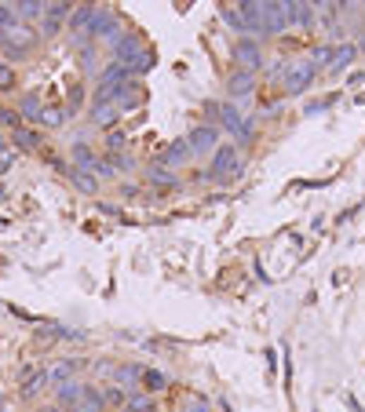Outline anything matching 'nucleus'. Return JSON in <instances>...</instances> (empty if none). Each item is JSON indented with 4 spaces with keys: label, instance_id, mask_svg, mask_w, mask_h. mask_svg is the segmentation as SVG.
Returning a JSON list of instances; mask_svg holds the SVG:
<instances>
[{
    "label": "nucleus",
    "instance_id": "e433bc0d",
    "mask_svg": "<svg viewBox=\"0 0 365 412\" xmlns=\"http://www.w3.org/2000/svg\"><path fill=\"white\" fill-rule=\"evenodd\" d=\"M18 26V11L11 0H0V30H15Z\"/></svg>",
    "mask_w": 365,
    "mask_h": 412
},
{
    "label": "nucleus",
    "instance_id": "8fccbe9b",
    "mask_svg": "<svg viewBox=\"0 0 365 412\" xmlns=\"http://www.w3.org/2000/svg\"><path fill=\"white\" fill-rule=\"evenodd\" d=\"M44 161H48V168H59L62 171V157L59 154H44Z\"/></svg>",
    "mask_w": 365,
    "mask_h": 412
},
{
    "label": "nucleus",
    "instance_id": "09e8293b",
    "mask_svg": "<svg viewBox=\"0 0 365 412\" xmlns=\"http://www.w3.org/2000/svg\"><path fill=\"white\" fill-rule=\"evenodd\" d=\"M314 8H318V11H329V15H336V11H340V0H314Z\"/></svg>",
    "mask_w": 365,
    "mask_h": 412
},
{
    "label": "nucleus",
    "instance_id": "4468645a",
    "mask_svg": "<svg viewBox=\"0 0 365 412\" xmlns=\"http://www.w3.org/2000/svg\"><path fill=\"white\" fill-rule=\"evenodd\" d=\"M190 161H194V154H190L186 139H176L172 146H164V154L157 157V164H164V168H172V171H179V168L190 164Z\"/></svg>",
    "mask_w": 365,
    "mask_h": 412
},
{
    "label": "nucleus",
    "instance_id": "412c9836",
    "mask_svg": "<svg viewBox=\"0 0 365 412\" xmlns=\"http://www.w3.org/2000/svg\"><path fill=\"white\" fill-rule=\"evenodd\" d=\"M15 11H18V23H40L44 18V11H48V0H18L15 4Z\"/></svg>",
    "mask_w": 365,
    "mask_h": 412
},
{
    "label": "nucleus",
    "instance_id": "6e6552de",
    "mask_svg": "<svg viewBox=\"0 0 365 412\" xmlns=\"http://www.w3.org/2000/svg\"><path fill=\"white\" fill-rule=\"evenodd\" d=\"M110 102L117 106L121 114H132V110H139V106L146 102V88L136 80V77H128L124 84H117V88H110Z\"/></svg>",
    "mask_w": 365,
    "mask_h": 412
},
{
    "label": "nucleus",
    "instance_id": "ea45409f",
    "mask_svg": "<svg viewBox=\"0 0 365 412\" xmlns=\"http://www.w3.org/2000/svg\"><path fill=\"white\" fill-rule=\"evenodd\" d=\"M80 102H84V84H73V88H70V95H66V114H70V117H77Z\"/></svg>",
    "mask_w": 365,
    "mask_h": 412
},
{
    "label": "nucleus",
    "instance_id": "dca6fc26",
    "mask_svg": "<svg viewBox=\"0 0 365 412\" xmlns=\"http://www.w3.org/2000/svg\"><path fill=\"white\" fill-rule=\"evenodd\" d=\"M117 117H121V110L114 102H92V110H88V121L95 128H102V132H110V128L117 124Z\"/></svg>",
    "mask_w": 365,
    "mask_h": 412
},
{
    "label": "nucleus",
    "instance_id": "9d476101",
    "mask_svg": "<svg viewBox=\"0 0 365 412\" xmlns=\"http://www.w3.org/2000/svg\"><path fill=\"white\" fill-rule=\"evenodd\" d=\"M256 8H260V15H263L270 37H282V33L289 30V15H285V4H282V0H256Z\"/></svg>",
    "mask_w": 365,
    "mask_h": 412
},
{
    "label": "nucleus",
    "instance_id": "f3484780",
    "mask_svg": "<svg viewBox=\"0 0 365 412\" xmlns=\"http://www.w3.org/2000/svg\"><path fill=\"white\" fill-rule=\"evenodd\" d=\"M18 117H23V124H40V117H44V106H40V95L37 92H26L23 99H18Z\"/></svg>",
    "mask_w": 365,
    "mask_h": 412
},
{
    "label": "nucleus",
    "instance_id": "a18cd8bd",
    "mask_svg": "<svg viewBox=\"0 0 365 412\" xmlns=\"http://www.w3.org/2000/svg\"><path fill=\"white\" fill-rule=\"evenodd\" d=\"M59 26H62L59 18H48V15H44V18H40V37H55Z\"/></svg>",
    "mask_w": 365,
    "mask_h": 412
},
{
    "label": "nucleus",
    "instance_id": "a878e982",
    "mask_svg": "<svg viewBox=\"0 0 365 412\" xmlns=\"http://www.w3.org/2000/svg\"><path fill=\"white\" fill-rule=\"evenodd\" d=\"M220 18L230 26V33H238V37H249V30H245V23H241V15H238V8H234V0H227V4H220Z\"/></svg>",
    "mask_w": 365,
    "mask_h": 412
},
{
    "label": "nucleus",
    "instance_id": "5701e85b",
    "mask_svg": "<svg viewBox=\"0 0 365 412\" xmlns=\"http://www.w3.org/2000/svg\"><path fill=\"white\" fill-rule=\"evenodd\" d=\"M70 157H73V168H95V161H99V154H95V146L92 143H73L70 146Z\"/></svg>",
    "mask_w": 365,
    "mask_h": 412
},
{
    "label": "nucleus",
    "instance_id": "cd10ccee",
    "mask_svg": "<svg viewBox=\"0 0 365 412\" xmlns=\"http://www.w3.org/2000/svg\"><path fill=\"white\" fill-rule=\"evenodd\" d=\"M179 412H212V401L201 394V390H186L183 401H179Z\"/></svg>",
    "mask_w": 365,
    "mask_h": 412
},
{
    "label": "nucleus",
    "instance_id": "2f4dec72",
    "mask_svg": "<svg viewBox=\"0 0 365 412\" xmlns=\"http://www.w3.org/2000/svg\"><path fill=\"white\" fill-rule=\"evenodd\" d=\"M66 106H44V117H40V128H62L66 124Z\"/></svg>",
    "mask_w": 365,
    "mask_h": 412
},
{
    "label": "nucleus",
    "instance_id": "aec40b11",
    "mask_svg": "<svg viewBox=\"0 0 365 412\" xmlns=\"http://www.w3.org/2000/svg\"><path fill=\"white\" fill-rule=\"evenodd\" d=\"M128 77H132V73H128V66H124V62H106V66H102V73H99V84H95V88H117V84H124Z\"/></svg>",
    "mask_w": 365,
    "mask_h": 412
},
{
    "label": "nucleus",
    "instance_id": "b1692460",
    "mask_svg": "<svg viewBox=\"0 0 365 412\" xmlns=\"http://www.w3.org/2000/svg\"><path fill=\"white\" fill-rule=\"evenodd\" d=\"M44 387H55V383H52V368H40V372L26 376V383H23V398H37Z\"/></svg>",
    "mask_w": 365,
    "mask_h": 412
},
{
    "label": "nucleus",
    "instance_id": "c85d7f7f",
    "mask_svg": "<svg viewBox=\"0 0 365 412\" xmlns=\"http://www.w3.org/2000/svg\"><path fill=\"white\" fill-rule=\"evenodd\" d=\"M139 387L146 390V394H161V390H168V376H164V372H157V368H146Z\"/></svg>",
    "mask_w": 365,
    "mask_h": 412
},
{
    "label": "nucleus",
    "instance_id": "1a4fd4ad",
    "mask_svg": "<svg viewBox=\"0 0 365 412\" xmlns=\"http://www.w3.org/2000/svg\"><path fill=\"white\" fill-rule=\"evenodd\" d=\"M143 186L146 190H157V193H176V190H183V179L172 168H164V164H150L143 171Z\"/></svg>",
    "mask_w": 365,
    "mask_h": 412
},
{
    "label": "nucleus",
    "instance_id": "0eeeda50",
    "mask_svg": "<svg viewBox=\"0 0 365 412\" xmlns=\"http://www.w3.org/2000/svg\"><path fill=\"white\" fill-rule=\"evenodd\" d=\"M256 92H260V73H252V70H234V73L227 77V102L241 106V102H249Z\"/></svg>",
    "mask_w": 365,
    "mask_h": 412
},
{
    "label": "nucleus",
    "instance_id": "72a5a7b5",
    "mask_svg": "<svg viewBox=\"0 0 365 412\" xmlns=\"http://www.w3.org/2000/svg\"><path fill=\"white\" fill-rule=\"evenodd\" d=\"M333 52H336V44H318V48H311V62L318 70H329V62H333Z\"/></svg>",
    "mask_w": 365,
    "mask_h": 412
},
{
    "label": "nucleus",
    "instance_id": "f257e3e1",
    "mask_svg": "<svg viewBox=\"0 0 365 412\" xmlns=\"http://www.w3.org/2000/svg\"><path fill=\"white\" fill-rule=\"evenodd\" d=\"M238 143H220V150L208 157V168H205V183H234V179H241V171H245V164H241V154H238Z\"/></svg>",
    "mask_w": 365,
    "mask_h": 412
},
{
    "label": "nucleus",
    "instance_id": "a19ab883",
    "mask_svg": "<svg viewBox=\"0 0 365 412\" xmlns=\"http://www.w3.org/2000/svg\"><path fill=\"white\" fill-rule=\"evenodd\" d=\"M336 99H340V92H336V95H329V99H318V102H307V106H304V114H307V117H314V114H325V110H329V106H333Z\"/></svg>",
    "mask_w": 365,
    "mask_h": 412
},
{
    "label": "nucleus",
    "instance_id": "2eb2a0df",
    "mask_svg": "<svg viewBox=\"0 0 365 412\" xmlns=\"http://www.w3.org/2000/svg\"><path fill=\"white\" fill-rule=\"evenodd\" d=\"M110 52H114V59H117V62H124V66H128V62H132L136 55H143V52H146V44H143V37H139V33H124Z\"/></svg>",
    "mask_w": 365,
    "mask_h": 412
},
{
    "label": "nucleus",
    "instance_id": "473e14b6",
    "mask_svg": "<svg viewBox=\"0 0 365 412\" xmlns=\"http://www.w3.org/2000/svg\"><path fill=\"white\" fill-rule=\"evenodd\" d=\"M124 412H161V408L154 405V398H150V394H128Z\"/></svg>",
    "mask_w": 365,
    "mask_h": 412
},
{
    "label": "nucleus",
    "instance_id": "4c0bfd02",
    "mask_svg": "<svg viewBox=\"0 0 365 412\" xmlns=\"http://www.w3.org/2000/svg\"><path fill=\"white\" fill-rule=\"evenodd\" d=\"M110 161H114L117 171H124V176L128 171H139V157L136 154H110Z\"/></svg>",
    "mask_w": 365,
    "mask_h": 412
},
{
    "label": "nucleus",
    "instance_id": "9b49d317",
    "mask_svg": "<svg viewBox=\"0 0 365 412\" xmlns=\"http://www.w3.org/2000/svg\"><path fill=\"white\" fill-rule=\"evenodd\" d=\"M234 8H238L241 23H245V30H249V37H256V40H270L267 23H263L260 8H256V0H234Z\"/></svg>",
    "mask_w": 365,
    "mask_h": 412
},
{
    "label": "nucleus",
    "instance_id": "79ce46f5",
    "mask_svg": "<svg viewBox=\"0 0 365 412\" xmlns=\"http://www.w3.org/2000/svg\"><path fill=\"white\" fill-rule=\"evenodd\" d=\"M102 394H106V405H128V390H121L117 383H114V387H106Z\"/></svg>",
    "mask_w": 365,
    "mask_h": 412
},
{
    "label": "nucleus",
    "instance_id": "c9c22d12",
    "mask_svg": "<svg viewBox=\"0 0 365 412\" xmlns=\"http://www.w3.org/2000/svg\"><path fill=\"white\" fill-rule=\"evenodd\" d=\"M48 18H59V23H62V18H70L73 15V0H48V11H44Z\"/></svg>",
    "mask_w": 365,
    "mask_h": 412
},
{
    "label": "nucleus",
    "instance_id": "7c9ffc66",
    "mask_svg": "<svg viewBox=\"0 0 365 412\" xmlns=\"http://www.w3.org/2000/svg\"><path fill=\"white\" fill-rule=\"evenodd\" d=\"M77 368H80V361H73V358H62V361L52 368V383H66V380H77Z\"/></svg>",
    "mask_w": 365,
    "mask_h": 412
},
{
    "label": "nucleus",
    "instance_id": "bb28decb",
    "mask_svg": "<svg viewBox=\"0 0 365 412\" xmlns=\"http://www.w3.org/2000/svg\"><path fill=\"white\" fill-rule=\"evenodd\" d=\"M77 408H84V412H102L106 408V394L99 387H92V383H84V398H80V405Z\"/></svg>",
    "mask_w": 365,
    "mask_h": 412
},
{
    "label": "nucleus",
    "instance_id": "393cba45",
    "mask_svg": "<svg viewBox=\"0 0 365 412\" xmlns=\"http://www.w3.org/2000/svg\"><path fill=\"white\" fill-rule=\"evenodd\" d=\"M154 66H157V52H154V48H146L143 55H136L132 62H128V73H132V77L139 80V77H146Z\"/></svg>",
    "mask_w": 365,
    "mask_h": 412
},
{
    "label": "nucleus",
    "instance_id": "603ef678",
    "mask_svg": "<svg viewBox=\"0 0 365 412\" xmlns=\"http://www.w3.org/2000/svg\"><path fill=\"white\" fill-rule=\"evenodd\" d=\"M62 412H84V408H77V405H73V408H62Z\"/></svg>",
    "mask_w": 365,
    "mask_h": 412
},
{
    "label": "nucleus",
    "instance_id": "20e7f679",
    "mask_svg": "<svg viewBox=\"0 0 365 412\" xmlns=\"http://www.w3.org/2000/svg\"><path fill=\"white\" fill-rule=\"evenodd\" d=\"M230 62H234V70H252V73H260L263 62H267L263 40H256V37H234V44H230Z\"/></svg>",
    "mask_w": 365,
    "mask_h": 412
},
{
    "label": "nucleus",
    "instance_id": "c03bdc74",
    "mask_svg": "<svg viewBox=\"0 0 365 412\" xmlns=\"http://www.w3.org/2000/svg\"><path fill=\"white\" fill-rule=\"evenodd\" d=\"M15 88V70L8 62H0V92H11Z\"/></svg>",
    "mask_w": 365,
    "mask_h": 412
},
{
    "label": "nucleus",
    "instance_id": "6ab92c4d",
    "mask_svg": "<svg viewBox=\"0 0 365 412\" xmlns=\"http://www.w3.org/2000/svg\"><path fill=\"white\" fill-rule=\"evenodd\" d=\"M55 398H59V405H62V408H73V405H80V398H84V383H80V380L55 383Z\"/></svg>",
    "mask_w": 365,
    "mask_h": 412
},
{
    "label": "nucleus",
    "instance_id": "f03ea898",
    "mask_svg": "<svg viewBox=\"0 0 365 412\" xmlns=\"http://www.w3.org/2000/svg\"><path fill=\"white\" fill-rule=\"evenodd\" d=\"M216 124L223 128L227 135H234V143L238 146H252L256 143V121L241 114V106H234V102H220V114H216Z\"/></svg>",
    "mask_w": 365,
    "mask_h": 412
},
{
    "label": "nucleus",
    "instance_id": "3c124183",
    "mask_svg": "<svg viewBox=\"0 0 365 412\" xmlns=\"http://www.w3.org/2000/svg\"><path fill=\"white\" fill-rule=\"evenodd\" d=\"M354 44H358V55H361V59H365V30H361V37H358V40H354Z\"/></svg>",
    "mask_w": 365,
    "mask_h": 412
},
{
    "label": "nucleus",
    "instance_id": "58836bf2",
    "mask_svg": "<svg viewBox=\"0 0 365 412\" xmlns=\"http://www.w3.org/2000/svg\"><path fill=\"white\" fill-rule=\"evenodd\" d=\"M0 128H8V132L23 128V117H18V110H11V106H0Z\"/></svg>",
    "mask_w": 365,
    "mask_h": 412
},
{
    "label": "nucleus",
    "instance_id": "f8f14e48",
    "mask_svg": "<svg viewBox=\"0 0 365 412\" xmlns=\"http://www.w3.org/2000/svg\"><path fill=\"white\" fill-rule=\"evenodd\" d=\"M361 55H358V44L354 40H343V44H336V52H333V62H329V77H340V73H347L354 62H358Z\"/></svg>",
    "mask_w": 365,
    "mask_h": 412
},
{
    "label": "nucleus",
    "instance_id": "f704fd0d",
    "mask_svg": "<svg viewBox=\"0 0 365 412\" xmlns=\"http://www.w3.org/2000/svg\"><path fill=\"white\" fill-rule=\"evenodd\" d=\"M92 176H95L99 183H114V179H117V168H114V161H110V157H99V161H95V168H92Z\"/></svg>",
    "mask_w": 365,
    "mask_h": 412
},
{
    "label": "nucleus",
    "instance_id": "de8ad7c7",
    "mask_svg": "<svg viewBox=\"0 0 365 412\" xmlns=\"http://www.w3.org/2000/svg\"><path fill=\"white\" fill-rule=\"evenodd\" d=\"M117 190H121V198L132 201V198H139V193H143V183H121Z\"/></svg>",
    "mask_w": 365,
    "mask_h": 412
},
{
    "label": "nucleus",
    "instance_id": "c756f323",
    "mask_svg": "<svg viewBox=\"0 0 365 412\" xmlns=\"http://www.w3.org/2000/svg\"><path fill=\"white\" fill-rule=\"evenodd\" d=\"M289 66H292L289 59H267V62H263V77H267L270 84H277V80H285Z\"/></svg>",
    "mask_w": 365,
    "mask_h": 412
},
{
    "label": "nucleus",
    "instance_id": "423d86ee",
    "mask_svg": "<svg viewBox=\"0 0 365 412\" xmlns=\"http://www.w3.org/2000/svg\"><path fill=\"white\" fill-rule=\"evenodd\" d=\"M220 132L223 128L220 124H212V121H201V124H194L186 132V146H190V154L194 157H212L220 150Z\"/></svg>",
    "mask_w": 365,
    "mask_h": 412
},
{
    "label": "nucleus",
    "instance_id": "49530a36",
    "mask_svg": "<svg viewBox=\"0 0 365 412\" xmlns=\"http://www.w3.org/2000/svg\"><path fill=\"white\" fill-rule=\"evenodd\" d=\"M99 212H102V215H110V219H117V223H124L121 205H114V201H102V205H99Z\"/></svg>",
    "mask_w": 365,
    "mask_h": 412
},
{
    "label": "nucleus",
    "instance_id": "37998d69",
    "mask_svg": "<svg viewBox=\"0 0 365 412\" xmlns=\"http://www.w3.org/2000/svg\"><path fill=\"white\" fill-rule=\"evenodd\" d=\"M102 143H106V150H110V154H121V146H124L128 139H124V132H114V128H110V132H106V139H102Z\"/></svg>",
    "mask_w": 365,
    "mask_h": 412
},
{
    "label": "nucleus",
    "instance_id": "39448f33",
    "mask_svg": "<svg viewBox=\"0 0 365 412\" xmlns=\"http://www.w3.org/2000/svg\"><path fill=\"white\" fill-rule=\"evenodd\" d=\"M318 73H321V70L314 66V62H311L307 55H304V59H292V66H289V73H285V80H282V92H285L289 99L307 95Z\"/></svg>",
    "mask_w": 365,
    "mask_h": 412
},
{
    "label": "nucleus",
    "instance_id": "5fc2aeb1",
    "mask_svg": "<svg viewBox=\"0 0 365 412\" xmlns=\"http://www.w3.org/2000/svg\"><path fill=\"white\" fill-rule=\"evenodd\" d=\"M311 4H314V0H311Z\"/></svg>",
    "mask_w": 365,
    "mask_h": 412
},
{
    "label": "nucleus",
    "instance_id": "864d4df0",
    "mask_svg": "<svg viewBox=\"0 0 365 412\" xmlns=\"http://www.w3.org/2000/svg\"><path fill=\"white\" fill-rule=\"evenodd\" d=\"M361 8H365V0H361Z\"/></svg>",
    "mask_w": 365,
    "mask_h": 412
},
{
    "label": "nucleus",
    "instance_id": "7ed1b4c3",
    "mask_svg": "<svg viewBox=\"0 0 365 412\" xmlns=\"http://www.w3.org/2000/svg\"><path fill=\"white\" fill-rule=\"evenodd\" d=\"M124 33H128V30H124V18H121L114 8L99 4V11H95V18H92V30H88V37L95 40V44L114 48V44H117V40H121Z\"/></svg>",
    "mask_w": 365,
    "mask_h": 412
},
{
    "label": "nucleus",
    "instance_id": "4be33fe9",
    "mask_svg": "<svg viewBox=\"0 0 365 412\" xmlns=\"http://www.w3.org/2000/svg\"><path fill=\"white\" fill-rule=\"evenodd\" d=\"M11 146L15 150H40V132H37L33 124L15 128V132H11Z\"/></svg>",
    "mask_w": 365,
    "mask_h": 412
},
{
    "label": "nucleus",
    "instance_id": "ddd939ff",
    "mask_svg": "<svg viewBox=\"0 0 365 412\" xmlns=\"http://www.w3.org/2000/svg\"><path fill=\"white\" fill-rule=\"evenodd\" d=\"M143 372H146L143 365H136V361H121V365L114 368V380H110V383H117L121 390H128V394H132V390L143 383Z\"/></svg>",
    "mask_w": 365,
    "mask_h": 412
},
{
    "label": "nucleus",
    "instance_id": "a211bd4d",
    "mask_svg": "<svg viewBox=\"0 0 365 412\" xmlns=\"http://www.w3.org/2000/svg\"><path fill=\"white\" fill-rule=\"evenodd\" d=\"M66 176H70L73 190H77V193H84V198H95V193H99V186H102V183L92 176V171H88V168H70Z\"/></svg>",
    "mask_w": 365,
    "mask_h": 412
}]
</instances>
